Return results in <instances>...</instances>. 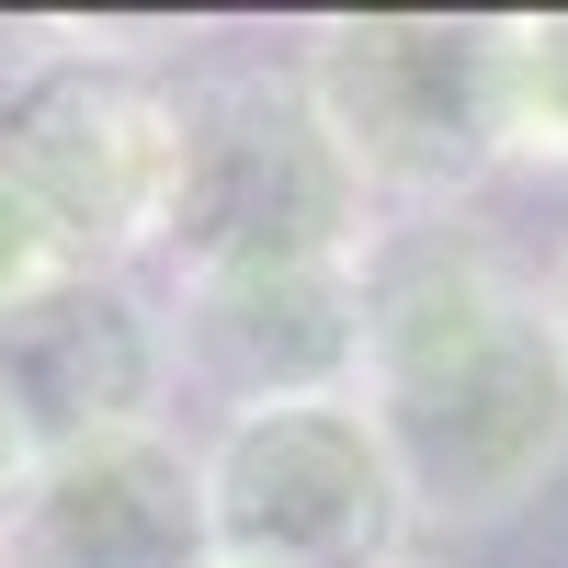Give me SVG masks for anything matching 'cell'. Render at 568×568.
Segmentation results:
<instances>
[{"label":"cell","instance_id":"obj_3","mask_svg":"<svg viewBox=\"0 0 568 568\" xmlns=\"http://www.w3.org/2000/svg\"><path fill=\"white\" fill-rule=\"evenodd\" d=\"M387 216L342 171L296 69H205L182 91V182L160 273H262V262H375Z\"/></svg>","mask_w":568,"mask_h":568},{"label":"cell","instance_id":"obj_10","mask_svg":"<svg viewBox=\"0 0 568 568\" xmlns=\"http://www.w3.org/2000/svg\"><path fill=\"white\" fill-rule=\"evenodd\" d=\"M69 273H80V262H69V240H58V227H45V216L12 194V171H0V329H12L34 296H58Z\"/></svg>","mask_w":568,"mask_h":568},{"label":"cell","instance_id":"obj_12","mask_svg":"<svg viewBox=\"0 0 568 568\" xmlns=\"http://www.w3.org/2000/svg\"><path fill=\"white\" fill-rule=\"evenodd\" d=\"M546 318H557V342H568V240H557V262H546Z\"/></svg>","mask_w":568,"mask_h":568},{"label":"cell","instance_id":"obj_14","mask_svg":"<svg viewBox=\"0 0 568 568\" xmlns=\"http://www.w3.org/2000/svg\"><path fill=\"white\" fill-rule=\"evenodd\" d=\"M205 568H240V557H205Z\"/></svg>","mask_w":568,"mask_h":568},{"label":"cell","instance_id":"obj_8","mask_svg":"<svg viewBox=\"0 0 568 568\" xmlns=\"http://www.w3.org/2000/svg\"><path fill=\"white\" fill-rule=\"evenodd\" d=\"M0 387L23 398L34 444H103V433H160L171 409V329L136 273H69L0 329Z\"/></svg>","mask_w":568,"mask_h":568},{"label":"cell","instance_id":"obj_13","mask_svg":"<svg viewBox=\"0 0 568 568\" xmlns=\"http://www.w3.org/2000/svg\"><path fill=\"white\" fill-rule=\"evenodd\" d=\"M0 80H12V34H0Z\"/></svg>","mask_w":568,"mask_h":568},{"label":"cell","instance_id":"obj_6","mask_svg":"<svg viewBox=\"0 0 568 568\" xmlns=\"http://www.w3.org/2000/svg\"><path fill=\"white\" fill-rule=\"evenodd\" d=\"M364 273L375 262H262V273L160 284L171 398H205L216 420L353 398L364 387Z\"/></svg>","mask_w":568,"mask_h":568},{"label":"cell","instance_id":"obj_2","mask_svg":"<svg viewBox=\"0 0 568 568\" xmlns=\"http://www.w3.org/2000/svg\"><path fill=\"white\" fill-rule=\"evenodd\" d=\"M182 69L149 45H23L0 80V171L12 194L69 240L80 273H136L160 262L171 182H182Z\"/></svg>","mask_w":568,"mask_h":568},{"label":"cell","instance_id":"obj_11","mask_svg":"<svg viewBox=\"0 0 568 568\" xmlns=\"http://www.w3.org/2000/svg\"><path fill=\"white\" fill-rule=\"evenodd\" d=\"M34 466H45V444H34V420H23V398L0 387V511L23 500V478H34Z\"/></svg>","mask_w":568,"mask_h":568},{"label":"cell","instance_id":"obj_9","mask_svg":"<svg viewBox=\"0 0 568 568\" xmlns=\"http://www.w3.org/2000/svg\"><path fill=\"white\" fill-rule=\"evenodd\" d=\"M500 58V171H568V12L489 23Z\"/></svg>","mask_w":568,"mask_h":568},{"label":"cell","instance_id":"obj_1","mask_svg":"<svg viewBox=\"0 0 568 568\" xmlns=\"http://www.w3.org/2000/svg\"><path fill=\"white\" fill-rule=\"evenodd\" d=\"M353 398L420 535H489L568 466V342L546 284L466 227H409L375 251Z\"/></svg>","mask_w":568,"mask_h":568},{"label":"cell","instance_id":"obj_4","mask_svg":"<svg viewBox=\"0 0 568 568\" xmlns=\"http://www.w3.org/2000/svg\"><path fill=\"white\" fill-rule=\"evenodd\" d=\"M296 80H307L329 149H342V171L364 182L375 216L444 227L500 171V58H489V23H455V12L307 23Z\"/></svg>","mask_w":568,"mask_h":568},{"label":"cell","instance_id":"obj_7","mask_svg":"<svg viewBox=\"0 0 568 568\" xmlns=\"http://www.w3.org/2000/svg\"><path fill=\"white\" fill-rule=\"evenodd\" d=\"M205 489L194 444L171 433H103L45 455L23 500L0 511V568H205Z\"/></svg>","mask_w":568,"mask_h":568},{"label":"cell","instance_id":"obj_5","mask_svg":"<svg viewBox=\"0 0 568 568\" xmlns=\"http://www.w3.org/2000/svg\"><path fill=\"white\" fill-rule=\"evenodd\" d=\"M194 489H205V546L240 568H398L420 535L364 398L216 420L194 444Z\"/></svg>","mask_w":568,"mask_h":568}]
</instances>
